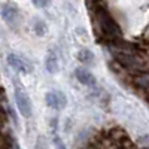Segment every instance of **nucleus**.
<instances>
[{
    "instance_id": "4",
    "label": "nucleus",
    "mask_w": 149,
    "mask_h": 149,
    "mask_svg": "<svg viewBox=\"0 0 149 149\" xmlns=\"http://www.w3.org/2000/svg\"><path fill=\"white\" fill-rule=\"evenodd\" d=\"M8 63L12 69L19 72V73H30L31 72V66H30L29 61H26L22 57H19L17 54H9L8 55Z\"/></svg>"
},
{
    "instance_id": "2",
    "label": "nucleus",
    "mask_w": 149,
    "mask_h": 149,
    "mask_svg": "<svg viewBox=\"0 0 149 149\" xmlns=\"http://www.w3.org/2000/svg\"><path fill=\"white\" fill-rule=\"evenodd\" d=\"M45 102H46V104L49 107H52L55 110H61V109H64L66 104H67V97H66L64 93L52 90V91H48L45 94Z\"/></svg>"
},
{
    "instance_id": "7",
    "label": "nucleus",
    "mask_w": 149,
    "mask_h": 149,
    "mask_svg": "<svg viewBox=\"0 0 149 149\" xmlns=\"http://www.w3.org/2000/svg\"><path fill=\"white\" fill-rule=\"evenodd\" d=\"M2 17H3V19H5L8 24H14V22L18 19V9H17L15 6L6 5V6H3V9H2Z\"/></svg>"
},
{
    "instance_id": "1",
    "label": "nucleus",
    "mask_w": 149,
    "mask_h": 149,
    "mask_svg": "<svg viewBox=\"0 0 149 149\" xmlns=\"http://www.w3.org/2000/svg\"><path fill=\"white\" fill-rule=\"evenodd\" d=\"M95 17L98 22V30H100L103 39H106L107 42H118L121 37V30H119V26L115 22V19L110 17L109 12L103 8H97Z\"/></svg>"
},
{
    "instance_id": "12",
    "label": "nucleus",
    "mask_w": 149,
    "mask_h": 149,
    "mask_svg": "<svg viewBox=\"0 0 149 149\" xmlns=\"http://www.w3.org/2000/svg\"><path fill=\"white\" fill-rule=\"evenodd\" d=\"M33 3L36 6H39V8H45L48 3H49V0H33Z\"/></svg>"
},
{
    "instance_id": "3",
    "label": "nucleus",
    "mask_w": 149,
    "mask_h": 149,
    "mask_svg": "<svg viewBox=\"0 0 149 149\" xmlns=\"http://www.w3.org/2000/svg\"><path fill=\"white\" fill-rule=\"evenodd\" d=\"M15 103L18 106V110L21 112L22 116H31V102H30V97L24 93L21 88L15 90Z\"/></svg>"
},
{
    "instance_id": "11",
    "label": "nucleus",
    "mask_w": 149,
    "mask_h": 149,
    "mask_svg": "<svg viewBox=\"0 0 149 149\" xmlns=\"http://www.w3.org/2000/svg\"><path fill=\"white\" fill-rule=\"evenodd\" d=\"M36 149H46V143H45V140H43L42 137L37 139V142H36Z\"/></svg>"
},
{
    "instance_id": "8",
    "label": "nucleus",
    "mask_w": 149,
    "mask_h": 149,
    "mask_svg": "<svg viewBox=\"0 0 149 149\" xmlns=\"http://www.w3.org/2000/svg\"><path fill=\"white\" fill-rule=\"evenodd\" d=\"M45 67H46V70H48L49 73H57L58 69H60V66H58V58H57V55H55L52 51H49L48 55H46V58H45Z\"/></svg>"
},
{
    "instance_id": "9",
    "label": "nucleus",
    "mask_w": 149,
    "mask_h": 149,
    "mask_svg": "<svg viewBox=\"0 0 149 149\" xmlns=\"http://www.w3.org/2000/svg\"><path fill=\"white\" fill-rule=\"evenodd\" d=\"M78 58H79V61H81L82 64L86 66V64H91L93 61H94V54L90 51V49H81Z\"/></svg>"
},
{
    "instance_id": "13",
    "label": "nucleus",
    "mask_w": 149,
    "mask_h": 149,
    "mask_svg": "<svg viewBox=\"0 0 149 149\" xmlns=\"http://www.w3.org/2000/svg\"><path fill=\"white\" fill-rule=\"evenodd\" d=\"M54 143H55V146H57V149H66V146H64V143L61 142L58 137H55L54 139Z\"/></svg>"
},
{
    "instance_id": "5",
    "label": "nucleus",
    "mask_w": 149,
    "mask_h": 149,
    "mask_svg": "<svg viewBox=\"0 0 149 149\" xmlns=\"http://www.w3.org/2000/svg\"><path fill=\"white\" fill-rule=\"evenodd\" d=\"M74 76H76V79L85 86H94L95 85L94 74L91 72H88L85 67H79V69L74 70Z\"/></svg>"
},
{
    "instance_id": "10",
    "label": "nucleus",
    "mask_w": 149,
    "mask_h": 149,
    "mask_svg": "<svg viewBox=\"0 0 149 149\" xmlns=\"http://www.w3.org/2000/svg\"><path fill=\"white\" fill-rule=\"evenodd\" d=\"M34 33L37 36H43L46 33V26H45V22H42L40 19H36L34 21Z\"/></svg>"
},
{
    "instance_id": "6",
    "label": "nucleus",
    "mask_w": 149,
    "mask_h": 149,
    "mask_svg": "<svg viewBox=\"0 0 149 149\" xmlns=\"http://www.w3.org/2000/svg\"><path fill=\"white\" fill-rule=\"evenodd\" d=\"M134 85L139 90L149 91V70H142L137 73V76L134 79Z\"/></svg>"
}]
</instances>
